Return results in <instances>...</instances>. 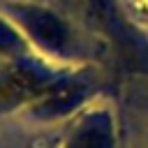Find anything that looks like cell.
<instances>
[{
  "instance_id": "obj_1",
  "label": "cell",
  "mask_w": 148,
  "mask_h": 148,
  "mask_svg": "<svg viewBox=\"0 0 148 148\" xmlns=\"http://www.w3.org/2000/svg\"><path fill=\"white\" fill-rule=\"evenodd\" d=\"M25 18V28L32 35V39H37V44L51 53H65L72 44V32L67 28V23L39 7H28L23 12Z\"/></svg>"
},
{
  "instance_id": "obj_2",
  "label": "cell",
  "mask_w": 148,
  "mask_h": 148,
  "mask_svg": "<svg viewBox=\"0 0 148 148\" xmlns=\"http://www.w3.org/2000/svg\"><path fill=\"white\" fill-rule=\"evenodd\" d=\"M65 148H116L113 120L106 111L86 113L72 130Z\"/></svg>"
}]
</instances>
